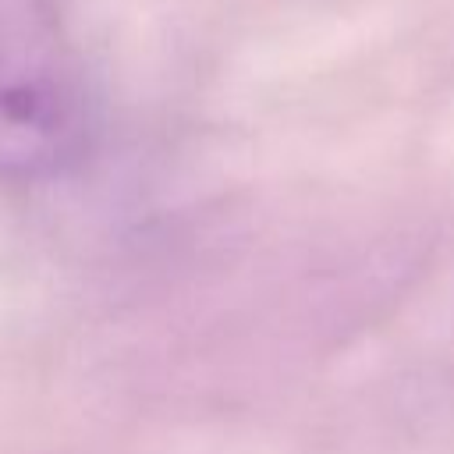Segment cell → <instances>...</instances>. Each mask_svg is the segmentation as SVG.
<instances>
[{"mask_svg":"<svg viewBox=\"0 0 454 454\" xmlns=\"http://www.w3.org/2000/svg\"><path fill=\"white\" fill-rule=\"evenodd\" d=\"M96 99L67 0H0V181L39 184L78 167Z\"/></svg>","mask_w":454,"mask_h":454,"instance_id":"obj_1","label":"cell"}]
</instances>
